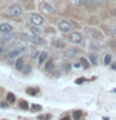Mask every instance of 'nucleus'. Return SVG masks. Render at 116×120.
<instances>
[{
    "mask_svg": "<svg viewBox=\"0 0 116 120\" xmlns=\"http://www.w3.org/2000/svg\"><path fill=\"white\" fill-rule=\"evenodd\" d=\"M6 13L11 18H19L22 14V9H21L20 5H18V4H13V5H10L7 8Z\"/></svg>",
    "mask_w": 116,
    "mask_h": 120,
    "instance_id": "1",
    "label": "nucleus"
},
{
    "mask_svg": "<svg viewBox=\"0 0 116 120\" xmlns=\"http://www.w3.org/2000/svg\"><path fill=\"white\" fill-rule=\"evenodd\" d=\"M29 20L30 22H31L33 25H37V26H40V25H43L44 24V19L41 15L39 14H36V13H31L29 15Z\"/></svg>",
    "mask_w": 116,
    "mask_h": 120,
    "instance_id": "3",
    "label": "nucleus"
},
{
    "mask_svg": "<svg viewBox=\"0 0 116 120\" xmlns=\"http://www.w3.org/2000/svg\"><path fill=\"white\" fill-rule=\"evenodd\" d=\"M58 28L60 31H62V33H70L71 30H72V25H71V22L70 21H67V20H60L59 21V24H58Z\"/></svg>",
    "mask_w": 116,
    "mask_h": 120,
    "instance_id": "2",
    "label": "nucleus"
},
{
    "mask_svg": "<svg viewBox=\"0 0 116 120\" xmlns=\"http://www.w3.org/2000/svg\"><path fill=\"white\" fill-rule=\"evenodd\" d=\"M7 105H9L7 103H0V106L1 108H7Z\"/></svg>",
    "mask_w": 116,
    "mask_h": 120,
    "instance_id": "28",
    "label": "nucleus"
},
{
    "mask_svg": "<svg viewBox=\"0 0 116 120\" xmlns=\"http://www.w3.org/2000/svg\"><path fill=\"white\" fill-rule=\"evenodd\" d=\"M30 31H31L33 35H40L41 34V30H40V28H37V25H33L30 28Z\"/></svg>",
    "mask_w": 116,
    "mask_h": 120,
    "instance_id": "13",
    "label": "nucleus"
},
{
    "mask_svg": "<svg viewBox=\"0 0 116 120\" xmlns=\"http://www.w3.org/2000/svg\"><path fill=\"white\" fill-rule=\"evenodd\" d=\"M111 63V55L110 54H106L104 58V65H109Z\"/></svg>",
    "mask_w": 116,
    "mask_h": 120,
    "instance_id": "19",
    "label": "nucleus"
},
{
    "mask_svg": "<svg viewBox=\"0 0 116 120\" xmlns=\"http://www.w3.org/2000/svg\"><path fill=\"white\" fill-rule=\"evenodd\" d=\"M76 54H77V49H75V48H67L66 50H64V56L66 59H72L75 58Z\"/></svg>",
    "mask_w": 116,
    "mask_h": 120,
    "instance_id": "6",
    "label": "nucleus"
},
{
    "mask_svg": "<svg viewBox=\"0 0 116 120\" xmlns=\"http://www.w3.org/2000/svg\"><path fill=\"white\" fill-rule=\"evenodd\" d=\"M26 93H28L29 95H36V94H37V90H36V89H33V88H29L28 90H26Z\"/></svg>",
    "mask_w": 116,
    "mask_h": 120,
    "instance_id": "23",
    "label": "nucleus"
},
{
    "mask_svg": "<svg viewBox=\"0 0 116 120\" xmlns=\"http://www.w3.org/2000/svg\"><path fill=\"white\" fill-rule=\"evenodd\" d=\"M31 110L33 111H40V110H43V106L39 104H33L31 105Z\"/></svg>",
    "mask_w": 116,
    "mask_h": 120,
    "instance_id": "18",
    "label": "nucleus"
},
{
    "mask_svg": "<svg viewBox=\"0 0 116 120\" xmlns=\"http://www.w3.org/2000/svg\"><path fill=\"white\" fill-rule=\"evenodd\" d=\"M46 60H47V52H46V51H44V52H41V54L39 55L37 63H39V65H43L44 63H46Z\"/></svg>",
    "mask_w": 116,
    "mask_h": 120,
    "instance_id": "10",
    "label": "nucleus"
},
{
    "mask_svg": "<svg viewBox=\"0 0 116 120\" xmlns=\"http://www.w3.org/2000/svg\"><path fill=\"white\" fill-rule=\"evenodd\" d=\"M90 63L94 64V65H96L97 64V56L94 55V54H90Z\"/></svg>",
    "mask_w": 116,
    "mask_h": 120,
    "instance_id": "21",
    "label": "nucleus"
},
{
    "mask_svg": "<svg viewBox=\"0 0 116 120\" xmlns=\"http://www.w3.org/2000/svg\"><path fill=\"white\" fill-rule=\"evenodd\" d=\"M24 51H25V48H24V46H18V48H15V49H13V50L9 51V54H7V59H9V60L16 59L18 56L21 55Z\"/></svg>",
    "mask_w": 116,
    "mask_h": 120,
    "instance_id": "4",
    "label": "nucleus"
},
{
    "mask_svg": "<svg viewBox=\"0 0 116 120\" xmlns=\"http://www.w3.org/2000/svg\"><path fill=\"white\" fill-rule=\"evenodd\" d=\"M64 69H65V71H69L70 70V65H69V64H64V65H62V70Z\"/></svg>",
    "mask_w": 116,
    "mask_h": 120,
    "instance_id": "25",
    "label": "nucleus"
},
{
    "mask_svg": "<svg viewBox=\"0 0 116 120\" xmlns=\"http://www.w3.org/2000/svg\"><path fill=\"white\" fill-rule=\"evenodd\" d=\"M29 71H30V66H28V68H26V70H25V73H29Z\"/></svg>",
    "mask_w": 116,
    "mask_h": 120,
    "instance_id": "34",
    "label": "nucleus"
},
{
    "mask_svg": "<svg viewBox=\"0 0 116 120\" xmlns=\"http://www.w3.org/2000/svg\"><path fill=\"white\" fill-rule=\"evenodd\" d=\"M19 39L20 40H25V41H30V39H31V36H29L28 34H25V33H22L19 35Z\"/></svg>",
    "mask_w": 116,
    "mask_h": 120,
    "instance_id": "17",
    "label": "nucleus"
},
{
    "mask_svg": "<svg viewBox=\"0 0 116 120\" xmlns=\"http://www.w3.org/2000/svg\"><path fill=\"white\" fill-rule=\"evenodd\" d=\"M61 120H70V119L67 118V116H64V118H61Z\"/></svg>",
    "mask_w": 116,
    "mask_h": 120,
    "instance_id": "33",
    "label": "nucleus"
},
{
    "mask_svg": "<svg viewBox=\"0 0 116 120\" xmlns=\"http://www.w3.org/2000/svg\"><path fill=\"white\" fill-rule=\"evenodd\" d=\"M55 46H62L64 48V44L62 43H55Z\"/></svg>",
    "mask_w": 116,
    "mask_h": 120,
    "instance_id": "30",
    "label": "nucleus"
},
{
    "mask_svg": "<svg viewBox=\"0 0 116 120\" xmlns=\"http://www.w3.org/2000/svg\"><path fill=\"white\" fill-rule=\"evenodd\" d=\"M51 118V115L50 114H47V115H45V116H43V118H41V119H43V120H49V119H50Z\"/></svg>",
    "mask_w": 116,
    "mask_h": 120,
    "instance_id": "27",
    "label": "nucleus"
},
{
    "mask_svg": "<svg viewBox=\"0 0 116 120\" xmlns=\"http://www.w3.org/2000/svg\"><path fill=\"white\" fill-rule=\"evenodd\" d=\"M40 9L47 15H51L52 13H54V8H52L49 3H41L40 4Z\"/></svg>",
    "mask_w": 116,
    "mask_h": 120,
    "instance_id": "7",
    "label": "nucleus"
},
{
    "mask_svg": "<svg viewBox=\"0 0 116 120\" xmlns=\"http://www.w3.org/2000/svg\"><path fill=\"white\" fill-rule=\"evenodd\" d=\"M85 80H86L85 78H79L77 80H76V84H82V82H84Z\"/></svg>",
    "mask_w": 116,
    "mask_h": 120,
    "instance_id": "24",
    "label": "nucleus"
},
{
    "mask_svg": "<svg viewBox=\"0 0 116 120\" xmlns=\"http://www.w3.org/2000/svg\"><path fill=\"white\" fill-rule=\"evenodd\" d=\"M13 26L7 22H4V24H0V33L1 34H10L13 33Z\"/></svg>",
    "mask_w": 116,
    "mask_h": 120,
    "instance_id": "8",
    "label": "nucleus"
},
{
    "mask_svg": "<svg viewBox=\"0 0 116 120\" xmlns=\"http://www.w3.org/2000/svg\"><path fill=\"white\" fill-rule=\"evenodd\" d=\"M3 52H4V49H3V48H0V56L3 55Z\"/></svg>",
    "mask_w": 116,
    "mask_h": 120,
    "instance_id": "32",
    "label": "nucleus"
},
{
    "mask_svg": "<svg viewBox=\"0 0 116 120\" xmlns=\"http://www.w3.org/2000/svg\"><path fill=\"white\" fill-rule=\"evenodd\" d=\"M89 4L90 5H97L99 1H97V0H89Z\"/></svg>",
    "mask_w": 116,
    "mask_h": 120,
    "instance_id": "26",
    "label": "nucleus"
},
{
    "mask_svg": "<svg viewBox=\"0 0 116 120\" xmlns=\"http://www.w3.org/2000/svg\"><path fill=\"white\" fill-rule=\"evenodd\" d=\"M30 41H31V43H34V44H39V45L44 44V40L41 39V38H40L39 35H34V36H31Z\"/></svg>",
    "mask_w": 116,
    "mask_h": 120,
    "instance_id": "11",
    "label": "nucleus"
},
{
    "mask_svg": "<svg viewBox=\"0 0 116 120\" xmlns=\"http://www.w3.org/2000/svg\"><path fill=\"white\" fill-rule=\"evenodd\" d=\"M45 70L46 71H51L54 70V63L51 61V60H46V63H45Z\"/></svg>",
    "mask_w": 116,
    "mask_h": 120,
    "instance_id": "12",
    "label": "nucleus"
},
{
    "mask_svg": "<svg viewBox=\"0 0 116 120\" xmlns=\"http://www.w3.org/2000/svg\"><path fill=\"white\" fill-rule=\"evenodd\" d=\"M37 54H39V52H37V51H33L31 56H33V58H36V56H37Z\"/></svg>",
    "mask_w": 116,
    "mask_h": 120,
    "instance_id": "29",
    "label": "nucleus"
},
{
    "mask_svg": "<svg viewBox=\"0 0 116 120\" xmlns=\"http://www.w3.org/2000/svg\"><path fill=\"white\" fill-rule=\"evenodd\" d=\"M80 64H81V66L82 68H85V69H87V68L90 66V64L87 61V59H85V58H81L80 59Z\"/></svg>",
    "mask_w": 116,
    "mask_h": 120,
    "instance_id": "16",
    "label": "nucleus"
},
{
    "mask_svg": "<svg viewBox=\"0 0 116 120\" xmlns=\"http://www.w3.org/2000/svg\"><path fill=\"white\" fill-rule=\"evenodd\" d=\"M72 118H74V120H80L82 118V111L81 110H74L72 111Z\"/></svg>",
    "mask_w": 116,
    "mask_h": 120,
    "instance_id": "14",
    "label": "nucleus"
},
{
    "mask_svg": "<svg viewBox=\"0 0 116 120\" xmlns=\"http://www.w3.org/2000/svg\"><path fill=\"white\" fill-rule=\"evenodd\" d=\"M111 68H112V70H116V63H114V64H112V65H111Z\"/></svg>",
    "mask_w": 116,
    "mask_h": 120,
    "instance_id": "31",
    "label": "nucleus"
},
{
    "mask_svg": "<svg viewBox=\"0 0 116 120\" xmlns=\"http://www.w3.org/2000/svg\"><path fill=\"white\" fill-rule=\"evenodd\" d=\"M20 108H21V109H24V110H28V109H29L28 101H24V100H22L21 103H20Z\"/></svg>",
    "mask_w": 116,
    "mask_h": 120,
    "instance_id": "22",
    "label": "nucleus"
},
{
    "mask_svg": "<svg viewBox=\"0 0 116 120\" xmlns=\"http://www.w3.org/2000/svg\"><path fill=\"white\" fill-rule=\"evenodd\" d=\"M14 66H15V69H16V70L21 71L22 69H24V59H22V58H19V59H16V61H15Z\"/></svg>",
    "mask_w": 116,
    "mask_h": 120,
    "instance_id": "9",
    "label": "nucleus"
},
{
    "mask_svg": "<svg viewBox=\"0 0 116 120\" xmlns=\"http://www.w3.org/2000/svg\"><path fill=\"white\" fill-rule=\"evenodd\" d=\"M69 40H70V43H72V44H80L81 41H82V35L80 33H72V34H70V36H69Z\"/></svg>",
    "mask_w": 116,
    "mask_h": 120,
    "instance_id": "5",
    "label": "nucleus"
},
{
    "mask_svg": "<svg viewBox=\"0 0 116 120\" xmlns=\"http://www.w3.org/2000/svg\"><path fill=\"white\" fill-rule=\"evenodd\" d=\"M114 90H115V91H116V89H114Z\"/></svg>",
    "mask_w": 116,
    "mask_h": 120,
    "instance_id": "35",
    "label": "nucleus"
},
{
    "mask_svg": "<svg viewBox=\"0 0 116 120\" xmlns=\"http://www.w3.org/2000/svg\"><path fill=\"white\" fill-rule=\"evenodd\" d=\"M6 100H7V103H9V104H13V103H15L16 98H15V95L13 93H7L6 94Z\"/></svg>",
    "mask_w": 116,
    "mask_h": 120,
    "instance_id": "15",
    "label": "nucleus"
},
{
    "mask_svg": "<svg viewBox=\"0 0 116 120\" xmlns=\"http://www.w3.org/2000/svg\"><path fill=\"white\" fill-rule=\"evenodd\" d=\"M71 3H72L75 6H77V8L84 5V0H71Z\"/></svg>",
    "mask_w": 116,
    "mask_h": 120,
    "instance_id": "20",
    "label": "nucleus"
}]
</instances>
